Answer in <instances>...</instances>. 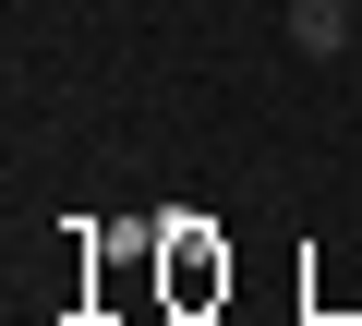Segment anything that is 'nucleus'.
<instances>
[{
  "label": "nucleus",
  "instance_id": "nucleus-1",
  "mask_svg": "<svg viewBox=\"0 0 362 326\" xmlns=\"http://www.w3.org/2000/svg\"><path fill=\"white\" fill-rule=\"evenodd\" d=\"M290 49H302V61H338V49H362L350 0H290Z\"/></svg>",
  "mask_w": 362,
  "mask_h": 326
}]
</instances>
